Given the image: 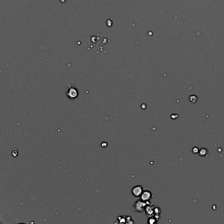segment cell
I'll return each mask as SVG.
<instances>
[{"label": "cell", "mask_w": 224, "mask_h": 224, "mask_svg": "<svg viewBox=\"0 0 224 224\" xmlns=\"http://www.w3.org/2000/svg\"><path fill=\"white\" fill-rule=\"evenodd\" d=\"M132 194L136 197H140L142 193L143 192V189L141 185H136L132 189Z\"/></svg>", "instance_id": "cell-3"}, {"label": "cell", "mask_w": 224, "mask_h": 224, "mask_svg": "<svg viewBox=\"0 0 224 224\" xmlns=\"http://www.w3.org/2000/svg\"><path fill=\"white\" fill-rule=\"evenodd\" d=\"M147 204V202L142 201L141 199L138 200V201H136L135 203L133 204V210L137 213H141L143 211H145V209Z\"/></svg>", "instance_id": "cell-1"}, {"label": "cell", "mask_w": 224, "mask_h": 224, "mask_svg": "<svg viewBox=\"0 0 224 224\" xmlns=\"http://www.w3.org/2000/svg\"><path fill=\"white\" fill-rule=\"evenodd\" d=\"M155 218H149V220H148V223H156V220H155Z\"/></svg>", "instance_id": "cell-6"}, {"label": "cell", "mask_w": 224, "mask_h": 224, "mask_svg": "<svg viewBox=\"0 0 224 224\" xmlns=\"http://www.w3.org/2000/svg\"><path fill=\"white\" fill-rule=\"evenodd\" d=\"M152 197V195L150 191L145 190V191H143V192L142 193L141 195L140 196V198L142 201H143L145 202H148L151 199Z\"/></svg>", "instance_id": "cell-4"}, {"label": "cell", "mask_w": 224, "mask_h": 224, "mask_svg": "<svg viewBox=\"0 0 224 224\" xmlns=\"http://www.w3.org/2000/svg\"><path fill=\"white\" fill-rule=\"evenodd\" d=\"M66 95L70 99H75L78 96V92L75 88L70 87L67 93H66Z\"/></svg>", "instance_id": "cell-2"}, {"label": "cell", "mask_w": 224, "mask_h": 224, "mask_svg": "<svg viewBox=\"0 0 224 224\" xmlns=\"http://www.w3.org/2000/svg\"><path fill=\"white\" fill-rule=\"evenodd\" d=\"M123 220H126V218H123V216H118V220L119 223H124L122 222Z\"/></svg>", "instance_id": "cell-7"}, {"label": "cell", "mask_w": 224, "mask_h": 224, "mask_svg": "<svg viewBox=\"0 0 224 224\" xmlns=\"http://www.w3.org/2000/svg\"><path fill=\"white\" fill-rule=\"evenodd\" d=\"M199 152H200V155L204 156H205L206 155V153H207V150L206 149H204L203 148V149H202L201 151H199Z\"/></svg>", "instance_id": "cell-5"}]
</instances>
